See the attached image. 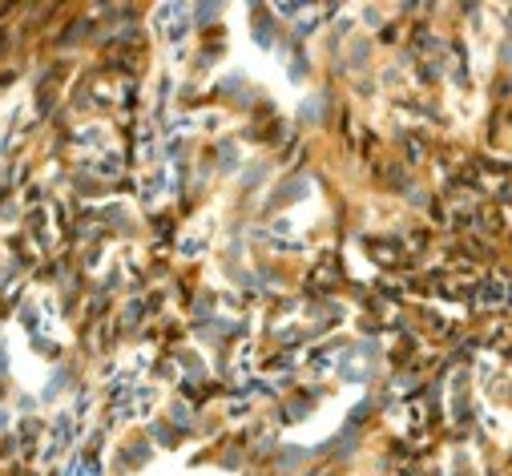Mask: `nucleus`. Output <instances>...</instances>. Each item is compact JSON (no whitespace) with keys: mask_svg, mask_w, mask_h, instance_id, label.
Listing matches in <instances>:
<instances>
[{"mask_svg":"<svg viewBox=\"0 0 512 476\" xmlns=\"http://www.w3.org/2000/svg\"><path fill=\"white\" fill-rule=\"evenodd\" d=\"M158 388H125L121 404H117V424H130V420H146L154 408H158Z\"/></svg>","mask_w":512,"mask_h":476,"instance_id":"4","label":"nucleus"},{"mask_svg":"<svg viewBox=\"0 0 512 476\" xmlns=\"http://www.w3.org/2000/svg\"><path fill=\"white\" fill-rule=\"evenodd\" d=\"M89 408H93V396H89V392H81L73 404H65V408L57 412V420H53V428H49V440H45L41 460H57V456L73 452V448L85 440V428H89Z\"/></svg>","mask_w":512,"mask_h":476,"instance_id":"1","label":"nucleus"},{"mask_svg":"<svg viewBox=\"0 0 512 476\" xmlns=\"http://www.w3.org/2000/svg\"><path fill=\"white\" fill-rule=\"evenodd\" d=\"M210 230H214V214H202L186 234H182V255H198L210 243Z\"/></svg>","mask_w":512,"mask_h":476,"instance_id":"5","label":"nucleus"},{"mask_svg":"<svg viewBox=\"0 0 512 476\" xmlns=\"http://www.w3.org/2000/svg\"><path fill=\"white\" fill-rule=\"evenodd\" d=\"M154 29H158V37L170 45L174 61H182V49H186V41H190V9H186V5H162V9L154 13Z\"/></svg>","mask_w":512,"mask_h":476,"instance_id":"3","label":"nucleus"},{"mask_svg":"<svg viewBox=\"0 0 512 476\" xmlns=\"http://www.w3.org/2000/svg\"><path fill=\"white\" fill-rule=\"evenodd\" d=\"M105 460H109V440L105 432H93L69 452L65 476H105Z\"/></svg>","mask_w":512,"mask_h":476,"instance_id":"2","label":"nucleus"}]
</instances>
